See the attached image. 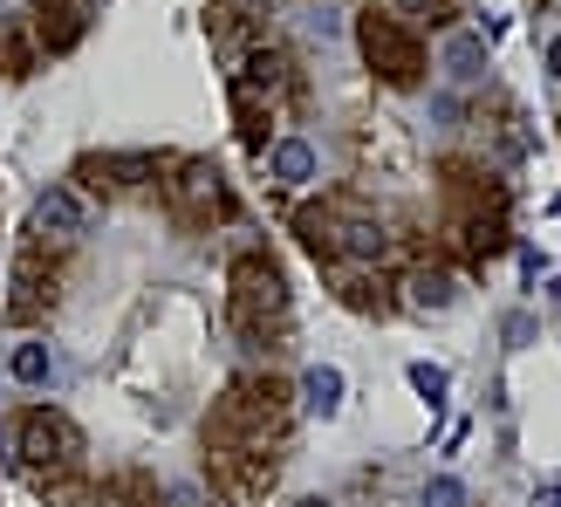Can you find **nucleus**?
<instances>
[{"label":"nucleus","instance_id":"f257e3e1","mask_svg":"<svg viewBox=\"0 0 561 507\" xmlns=\"http://www.w3.org/2000/svg\"><path fill=\"white\" fill-rule=\"evenodd\" d=\"M438 200H445V247H459L472 268L500 261L514 247L507 227V185L472 158H445L438 165Z\"/></svg>","mask_w":561,"mask_h":507},{"label":"nucleus","instance_id":"f03ea898","mask_svg":"<svg viewBox=\"0 0 561 507\" xmlns=\"http://www.w3.org/2000/svg\"><path fill=\"white\" fill-rule=\"evenodd\" d=\"M288 316H295L288 274H280L261 247L233 254V268H227V323H233L254 350H280V336H288Z\"/></svg>","mask_w":561,"mask_h":507},{"label":"nucleus","instance_id":"7ed1b4c3","mask_svg":"<svg viewBox=\"0 0 561 507\" xmlns=\"http://www.w3.org/2000/svg\"><path fill=\"white\" fill-rule=\"evenodd\" d=\"M295 240L316 254V261H383L390 254V234H383V219L363 206V200H308L295 213Z\"/></svg>","mask_w":561,"mask_h":507},{"label":"nucleus","instance_id":"20e7f679","mask_svg":"<svg viewBox=\"0 0 561 507\" xmlns=\"http://www.w3.org/2000/svg\"><path fill=\"white\" fill-rule=\"evenodd\" d=\"M158 200L192 234H213L219 219H233V185H227V172H219L213 158H164Z\"/></svg>","mask_w":561,"mask_h":507},{"label":"nucleus","instance_id":"39448f33","mask_svg":"<svg viewBox=\"0 0 561 507\" xmlns=\"http://www.w3.org/2000/svg\"><path fill=\"white\" fill-rule=\"evenodd\" d=\"M14 466H21L27 487L48 481V473H76V466H82V432H76V418L55 412V405H27V412L14 418Z\"/></svg>","mask_w":561,"mask_h":507},{"label":"nucleus","instance_id":"423d86ee","mask_svg":"<svg viewBox=\"0 0 561 507\" xmlns=\"http://www.w3.org/2000/svg\"><path fill=\"white\" fill-rule=\"evenodd\" d=\"M356 48H363V63H370V76L383 90H417L425 82V42L398 14H383V8L356 14Z\"/></svg>","mask_w":561,"mask_h":507},{"label":"nucleus","instance_id":"0eeeda50","mask_svg":"<svg viewBox=\"0 0 561 507\" xmlns=\"http://www.w3.org/2000/svg\"><path fill=\"white\" fill-rule=\"evenodd\" d=\"M55 295H62V247H48L42 234H27L14 254V295H8V316L14 323H42Z\"/></svg>","mask_w":561,"mask_h":507},{"label":"nucleus","instance_id":"6e6552de","mask_svg":"<svg viewBox=\"0 0 561 507\" xmlns=\"http://www.w3.org/2000/svg\"><path fill=\"white\" fill-rule=\"evenodd\" d=\"M206 35H213L219 69L233 76L254 48H267L274 27H267V8H261V0H213V8H206Z\"/></svg>","mask_w":561,"mask_h":507},{"label":"nucleus","instance_id":"1a4fd4ad","mask_svg":"<svg viewBox=\"0 0 561 507\" xmlns=\"http://www.w3.org/2000/svg\"><path fill=\"white\" fill-rule=\"evenodd\" d=\"M90 227H96V200L82 185H48L42 200H35V219H27V234H42L48 247H62V254Z\"/></svg>","mask_w":561,"mask_h":507},{"label":"nucleus","instance_id":"9d476101","mask_svg":"<svg viewBox=\"0 0 561 507\" xmlns=\"http://www.w3.org/2000/svg\"><path fill=\"white\" fill-rule=\"evenodd\" d=\"M329 289L343 308H356V316H390L398 308V274H390L383 261H329Z\"/></svg>","mask_w":561,"mask_h":507},{"label":"nucleus","instance_id":"9b49d317","mask_svg":"<svg viewBox=\"0 0 561 507\" xmlns=\"http://www.w3.org/2000/svg\"><path fill=\"white\" fill-rule=\"evenodd\" d=\"M164 172V151H90L76 165L82 192H137V185H158Z\"/></svg>","mask_w":561,"mask_h":507},{"label":"nucleus","instance_id":"f8f14e48","mask_svg":"<svg viewBox=\"0 0 561 507\" xmlns=\"http://www.w3.org/2000/svg\"><path fill=\"white\" fill-rule=\"evenodd\" d=\"M90 14L96 8H82V0H35L21 21H27V35H35L42 55H69L82 35H90Z\"/></svg>","mask_w":561,"mask_h":507},{"label":"nucleus","instance_id":"ddd939ff","mask_svg":"<svg viewBox=\"0 0 561 507\" xmlns=\"http://www.w3.org/2000/svg\"><path fill=\"white\" fill-rule=\"evenodd\" d=\"M398 302L417 308V316L453 308V302H459V268H453V261H432V254H417V261L398 274Z\"/></svg>","mask_w":561,"mask_h":507},{"label":"nucleus","instance_id":"4468645a","mask_svg":"<svg viewBox=\"0 0 561 507\" xmlns=\"http://www.w3.org/2000/svg\"><path fill=\"white\" fill-rule=\"evenodd\" d=\"M438 63H445V76H453V82H466V90H472V82H486V35H472V27H453Z\"/></svg>","mask_w":561,"mask_h":507},{"label":"nucleus","instance_id":"2eb2a0df","mask_svg":"<svg viewBox=\"0 0 561 507\" xmlns=\"http://www.w3.org/2000/svg\"><path fill=\"white\" fill-rule=\"evenodd\" d=\"M42 69V48H35V35H27V21L21 14H0V76H35Z\"/></svg>","mask_w":561,"mask_h":507},{"label":"nucleus","instance_id":"dca6fc26","mask_svg":"<svg viewBox=\"0 0 561 507\" xmlns=\"http://www.w3.org/2000/svg\"><path fill=\"white\" fill-rule=\"evenodd\" d=\"M267 172H274V185L301 192L308 179H316V145H301V137H280V145L267 151Z\"/></svg>","mask_w":561,"mask_h":507},{"label":"nucleus","instance_id":"f3484780","mask_svg":"<svg viewBox=\"0 0 561 507\" xmlns=\"http://www.w3.org/2000/svg\"><path fill=\"white\" fill-rule=\"evenodd\" d=\"M96 507H164V494L151 473H117V481L96 487Z\"/></svg>","mask_w":561,"mask_h":507},{"label":"nucleus","instance_id":"a211bd4d","mask_svg":"<svg viewBox=\"0 0 561 507\" xmlns=\"http://www.w3.org/2000/svg\"><path fill=\"white\" fill-rule=\"evenodd\" d=\"M35 494H42V507H96V481L90 473H48V481H35Z\"/></svg>","mask_w":561,"mask_h":507},{"label":"nucleus","instance_id":"6ab92c4d","mask_svg":"<svg viewBox=\"0 0 561 507\" xmlns=\"http://www.w3.org/2000/svg\"><path fill=\"white\" fill-rule=\"evenodd\" d=\"M301 398H308V412H335V405H343V371H335V363H308V371H301Z\"/></svg>","mask_w":561,"mask_h":507},{"label":"nucleus","instance_id":"aec40b11","mask_svg":"<svg viewBox=\"0 0 561 507\" xmlns=\"http://www.w3.org/2000/svg\"><path fill=\"white\" fill-rule=\"evenodd\" d=\"M383 14H398L404 27L411 21H438L445 27V21H453V0H383Z\"/></svg>","mask_w":561,"mask_h":507},{"label":"nucleus","instance_id":"412c9836","mask_svg":"<svg viewBox=\"0 0 561 507\" xmlns=\"http://www.w3.org/2000/svg\"><path fill=\"white\" fill-rule=\"evenodd\" d=\"M411 391H417V398H425V405L438 412V405H445V391H453V378H445L438 363H411Z\"/></svg>","mask_w":561,"mask_h":507},{"label":"nucleus","instance_id":"4be33fe9","mask_svg":"<svg viewBox=\"0 0 561 507\" xmlns=\"http://www.w3.org/2000/svg\"><path fill=\"white\" fill-rule=\"evenodd\" d=\"M8 371H14L21 384H42V378H48V350H42V343H21V350H14V363H8Z\"/></svg>","mask_w":561,"mask_h":507},{"label":"nucleus","instance_id":"5701e85b","mask_svg":"<svg viewBox=\"0 0 561 507\" xmlns=\"http://www.w3.org/2000/svg\"><path fill=\"white\" fill-rule=\"evenodd\" d=\"M417 507H472V494L453 481V473H445V481H432V487H425V500H417Z\"/></svg>","mask_w":561,"mask_h":507},{"label":"nucleus","instance_id":"b1692460","mask_svg":"<svg viewBox=\"0 0 561 507\" xmlns=\"http://www.w3.org/2000/svg\"><path fill=\"white\" fill-rule=\"evenodd\" d=\"M548 76H554V82H561V35H554V42H548Z\"/></svg>","mask_w":561,"mask_h":507},{"label":"nucleus","instance_id":"393cba45","mask_svg":"<svg viewBox=\"0 0 561 507\" xmlns=\"http://www.w3.org/2000/svg\"><path fill=\"white\" fill-rule=\"evenodd\" d=\"M535 507H561V487H541V494H535Z\"/></svg>","mask_w":561,"mask_h":507},{"label":"nucleus","instance_id":"a878e982","mask_svg":"<svg viewBox=\"0 0 561 507\" xmlns=\"http://www.w3.org/2000/svg\"><path fill=\"white\" fill-rule=\"evenodd\" d=\"M295 507H329V500H295Z\"/></svg>","mask_w":561,"mask_h":507},{"label":"nucleus","instance_id":"bb28decb","mask_svg":"<svg viewBox=\"0 0 561 507\" xmlns=\"http://www.w3.org/2000/svg\"><path fill=\"white\" fill-rule=\"evenodd\" d=\"M82 8H103V0H82Z\"/></svg>","mask_w":561,"mask_h":507},{"label":"nucleus","instance_id":"cd10ccee","mask_svg":"<svg viewBox=\"0 0 561 507\" xmlns=\"http://www.w3.org/2000/svg\"><path fill=\"white\" fill-rule=\"evenodd\" d=\"M261 8H267V0H261Z\"/></svg>","mask_w":561,"mask_h":507}]
</instances>
